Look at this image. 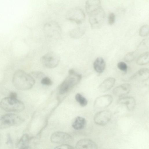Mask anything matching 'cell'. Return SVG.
Listing matches in <instances>:
<instances>
[{"label":"cell","mask_w":149,"mask_h":149,"mask_svg":"<svg viewBox=\"0 0 149 149\" xmlns=\"http://www.w3.org/2000/svg\"><path fill=\"white\" fill-rule=\"evenodd\" d=\"M12 82L16 88L24 91L31 89L34 85L35 81L30 74L22 70H19L14 74Z\"/></svg>","instance_id":"1"},{"label":"cell","mask_w":149,"mask_h":149,"mask_svg":"<svg viewBox=\"0 0 149 149\" xmlns=\"http://www.w3.org/2000/svg\"><path fill=\"white\" fill-rule=\"evenodd\" d=\"M69 75L64 80L61 84L59 89L60 94H65L72 89L80 81L81 75L76 72L73 70L70 69Z\"/></svg>","instance_id":"2"},{"label":"cell","mask_w":149,"mask_h":149,"mask_svg":"<svg viewBox=\"0 0 149 149\" xmlns=\"http://www.w3.org/2000/svg\"><path fill=\"white\" fill-rule=\"evenodd\" d=\"M0 106L3 110L7 112H20L25 108V105L22 102L17 98L9 96L2 99Z\"/></svg>","instance_id":"3"},{"label":"cell","mask_w":149,"mask_h":149,"mask_svg":"<svg viewBox=\"0 0 149 149\" xmlns=\"http://www.w3.org/2000/svg\"><path fill=\"white\" fill-rule=\"evenodd\" d=\"M21 116L13 113H8L0 115V129L19 125L24 121Z\"/></svg>","instance_id":"4"},{"label":"cell","mask_w":149,"mask_h":149,"mask_svg":"<svg viewBox=\"0 0 149 149\" xmlns=\"http://www.w3.org/2000/svg\"><path fill=\"white\" fill-rule=\"evenodd\" d=\"M88 15L89 22L92 28L98 29L102 26L105 16V13L102 7L92 12Z\"/></svg>","instance_id":"5"},{"label":"cell","mask_w":149,"mask_h":149,"mask_svg":"<svg viewBox=\"0 0 149 149\" xmlns=\"http://www.w3.org/2000/svg\"><path fill=\"white\" fill-rule=\"evenodd\" d=\"M60 60L59 55L52 51L47 52L41 58V61L42 64L49 68L56 67L58 64Z\"/></svg>","instance_id":"6"},{"label":"cell","mask_w":149,"mask_h":149,"mask_svg":"<svg viewBox=\"0 0 149 149\" xmlns=\"http://www.w3.org/2000/svg\"><path fill=\"white\" fill-rule=\"evenodd\" d=\"M66 17L69 20L80 24L84 21L85 15L81 8L77 7L69 10L67 13Z\"/></svg>","instance_id":"7"},{"label":"cell","mask_w":149,"mask_h":149,"mask_svg":"<svg viewBox=\"0 0 149 149\" xmlns=\"http://www.w3.org/2000/svg\"><path fill=\"white\" fill-rule=\"evenodd\" d=\"M44 30L45 34L48 37L54 38L59 37L61 33L60 26L54 22L46 23L44 25Z\"/></svg>","instance_id":"8"},{"label":"cell","mask_w":149,"mask_h":149,"mask_svg":"<svg viewBox=\"0 0 149 149\" xmlns=\"http://www.w3.org/2000/svg\"><path fill=\"white\" fill-rule=\"evenodd\" d=\"M50 139L54 143L67 144L72 141L73 138L69 134L62 132H56L53 133L50 137Z\"/></svg>","instance_id":"9"},{"label":"cell","mask_w":149,"mask_h":149,"mask_svg":"<svg viewBox=\"0 0 149 149\" xmlns=\"http://www.w3.org/2000/svg\"><path fill=\"white\" fill-rule=\"evenodd\" d=\"M112 113L109 110H105L100 111L96 113L94 118L95 123L97 125L104 126L110 120Z\"/></svg>","instance_id":"10"},{"label":"cell","mask_w":149,"mask_h":149,"mask_svg":"<svg viewBox=\"0 0 149 149\" xmlns=\"http://www.w3.org/2000/svg\"><path fill=\"white\" fill-rule=\"evenodd\" d=\"M113 98L109 95H105L97 97L95 100L94 105L95 108L102 109L109 106L112 103Z\"/></svg>","instance_id":"11"},{"label":"cell","mask_w":149,"mask_h":149,"mask_svg":"<svg viewBox=\"0 0 149 149\" xmlns=\"http://www.w3.org/2000/svg\"><path fill=\"white\" fill-rule=\"evenodd\" d=\"M76 149H97V144L93 141L88 139L80 140L77 143Z\"/></svg>","instance_id":"12"},{"label":"cell","mask_w":149,"mask_h":149,"mask_svg":"<svg viewBox=\"0 0 149 149\" xmlns=\"http://www.w3.org/2000/svg\"><path fill=\"white\" fill-rule=\"evenodd\" d=\"M131 89V86L129 84L125 83L115 88L113 91V94L118 97H122L128 93Z\"/></svg>","instance_id":"13"},{"label":"cell","mask_w":149,"mask_h":149,"mask_svg":"<svg viewBox=\"0 0 149 149\" xmlns=\"http://www.w3.org/2000/svg\"><path fill=\"white\" fill-rule=\"evenodd\" d=\"M117 102L119 104L125 105L128 109L130 111L133 110L136 106L135 99L131 96L121 97L118 100Z\"/></svg>","instance_id":"14"},{"label":"cell","mask_w":149,"mask_h":149,"mask_svg":"<svg viewBox=\"0 0 149 149\" xmlns=\"http://www.w3.org/2000/svg\"><path fill=\"white\" fill-rule=\"evenodd\" d=\"M116 80L113 77H109L105 80L99 85V91L101 93L105 92L111 89L113 86Z\"/></svg>","instance_id":"15"},{"label":"cell","mask_w":149,"mask_h":149,"mask_svg":"<svg viewBox=\"0 0 149 149\" xmlns=\"http://www.w3.org/2000/svg\"><path fill=\"white\" fill-rule=\"evenodd\" d=\"M149 77V71L148 68H141L135 73L132 77L131 79L136 80L144 81L147 80Z\"/></svg>","instance_id":"16"},{"label":"cell","mask_w":149,"mask_h":149,"mask_svg":"<svg viewBox=\"0 0 149 149\" xmlns=\"http://www.w3.org/2000/svg\"><path fill=\"white\" fill-rule=\"evenodd\" d=\"M102 7L101 2L100 0H89L87 1L86 3V10L88 15Z\"/></svg>","instance_id":"17"},{"label":"cell","mask_w":149,"mask_h":149,"mask_svg":"<svg viewBox=\"0 0 149 149\" xmlns=\"http://www.w3.org/2000/svg\"><path fill=\"white\" fill-rule=\"evenodd\" d=\"M93 66L94 70L97 72L102 73L105 68V61L102 57H98L95 61Z\"/></svg>","instance_id":"18"},{"label":"cell","mask_w":149,"mask_h":149,"mask_svg":"<svg viewBox=\"0 0 149 149\" xmlns=\"http://www.w3.org/2000/svg\"><path fill=\"white\" fill-rule=\"evenodd\" d=\"M86 123V119L80 116H77L75 118L72 124L73 128L76 130H80L83 129Z\"/></svg>","instance_id":"19"},{"label":"cell","mask_w":149,"mask_h":149,"mask_svg":"<svg viewBox=\"0 0 149 149\" xmlns=\"http://www.w3.org/2000/svg\"><path fill=\"white\" fill-rule=\"evenodd\" d=\"M30 139L28 134H24L23 135L18 142L17 146L18 149L29 146V144Z\"/></svg>","instance_id":"20"},{"label":"cell","mask_w":149,"mask_h":149,"mask_svg":"<svg viewBox=\"0 0 149 149\" xmlns=\"http://www.w3.org/2000/svg\"><path fill=\"white\" fill-rule=\"evenodd\" d=\"M149 62L148 52H144L137 58L136 63L139 65H144L148 64Z\"/></svg>","instance_id":"21"},{"label":"cell","mask_w":149,"mask_h":149,"mask_svg":"<svg viewBox=\"0 0 149 149\" xmlns=\"http://www.w3.org/2000/svg\"><path fill=\"white\" fill-rule=\"evenodd\" d=\"M85 29L83 27H77L71 30L70 35L72 38H77L81 37L84 33Z\"/></svg>","instance_id":"22"},{"label":"cell","mask_w":149,"mask_h":149,"mask_svg":"<svg viewBox=\"0 0 149 149\" xmlns=\"http://www.w3.org/2000/svg\"><path fill=\"white\" fill-rule=\"evenodd\" d=\"M76 100L82 107H84L86 106L88 103V101L87 99L81 94L78 93L75 96Z\"/></svg>","instance_id":"23"},{"label":"cell","mask_w":149,"mask_h":149,"mask_svg":"<svg viewBox=\"0 0 149 149\" xmlns=\"http://www.w3.org/2000/svg\"><path fill=\"white\" fill-rule=\"evenodd\" d=\"M137 54V52L136 51L129 52L125 56L124 60L127 62H131L135 58Z\"/></svg>","instance_id":"24"},{"label":"cell","mask_w":149,"mask_h":149,"mask_svg":"<svg viewBox=\"0 0 149 149\" xmlns=\"http://www.w3.org/2000/svg\"><path fill=\"white\" fill-rule=\"evenodd\" d=\"M149 27L148 25L145 24L143 25L140 28L139 34L142 37L147 36L149 34Z\"/></svg>","instance_id":"25"},{"label":"cell","mask_w":149,"mask_h":149,"mask_svg":"<svg viewBox=\"0 0 149 149\" xmlns=\"http://www.w3.org/2000/svg\"><path fill=\"white\" fill-rule=\"evenodd\" d=\"M117 67L120 70L126 72L127 69V66L125 63L121 61L118 63L117 64Z\"/></svg>","instance_id":"26"},{"label":"cell","mask_w":149,"mask_h":149,"mask_svg":"<svg viewBox=\"0 0 149 149\" xmlns=\"http://www.w3.org/2000/svg\"><path fill=\"white\" fill-rule=\"evenodd\" d=\"M42 84L47 86H50L52 84V80L47 77H44L42 78L41 80Z\"/></svg>","instance_id":"27"},{"label":"cell","mask_w":149,"mask_h":149,"mask_svg":"<svg viewBox=\"0 0 149 149\" xmlns=\"http://www.w3.org/2000/svg\"><path fill=\"white\" fill-rule=\"evenodd\" d=\"M115 20V15L113 13H110L108 16V23L110 25L114 24Z\"/></svg>","instance_id":"28"},{"label":"cell","mask_w":149,"mask_h":149,"mask_svg":"<svg viewBox=\"0 0 149 149\" xmlns=\"http://www.w3.org/2000/svg\"><path fill=\"white\" fill-rule=\"evenodd\" d=\"M54 149H74L71 146L68 144H63L56 146Z\"/></svg>","instance_id":"29"},{"label":"cell","mask_w":149,"mask_h":149,"mask_svg":"<svg viewBox=\"0 0 149 149\" xmlns=\"http://www.w3.org/2000/svg\"><path fill=\"white\" fill-rule=\"evenodd\" d=\"M31 75H33V76L34 77L36 78H39L42 77L44 75L43 74L40 72L39 71H34L33 72L31 73Z\"/></svg>","instance_id":"30"},{"label":"cell","mask_w":149,"mask_h":149,"mask_svg":"<svg viewBox=\"0 0 149 149\" xmlns=\"http://www.w3.org/2000/svg\"><path fill=\"white\" fill-rule=\"evenodd\" d=\"M9 97L13 98H17V95L15 92H12L10 93Z\"/></svg>","instance_id":"31"},{"label":"cell","mask_w":149,"mask_h":149,"mask_svg":"<svg viewBox=\"0 0 149 149\" xmlns=\"http://www.w3.org/2000/svg\"><path fill=\"white\" fill-rule=\"evenodd\" d=\"M1 136L0 134V140L1 139Z\"/></svg>","instance_id":"32"}]
</instances>
